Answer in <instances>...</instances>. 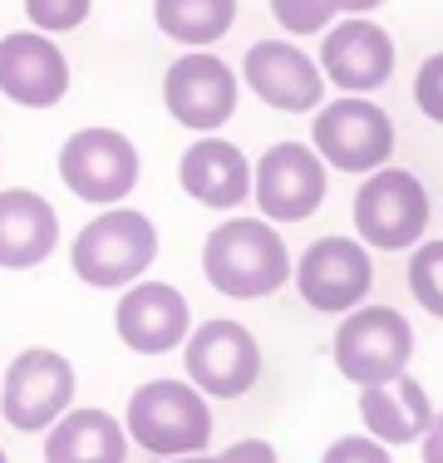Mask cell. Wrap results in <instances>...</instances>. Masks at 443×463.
I'll return each mask as SVG.
<instances>
[{
	"instance_id": "1",
	"label": "cell",
	"mask_w": 443,
	"mask_h": 463,
	"mask_svg": "<svg viewBox=\"0 0 443 463\" xmlns=\"http://www.w3.org/2000/svg\"><path fill=\"white\" fill-rule=\"evenodd\" d=\"M291 251L266 217H227L203 241V277L227 301H261L291 281Z\"/></svg>"
},
{
	"instance_id": "2",
	"label": "cell",
	"mask_w": 443,
	"mask_h": 463,
	"mask_svg": "<svg viewBox=\"0 0 443 463\" xmlns=\"http://www.w3.org/2000/svg\"><path fill=\"white\" fill-rule=\"evenodd\" d=\"M153 261H158V227L138 207L124 203L104 207L94 222H84L70 247L74 277L94 291H124V286L148 277Z\"/></svg>"
},
{
	"instance_id": "3",
	"label": "cell",
	"mask_w": 443,
	"mask_h": 463,
	"mask_svg": "<svg viewBox=\"0 0 443 463\" xmlns=\"http://www.w3.org/2000/svg\"><path fill=\"white\" fill-rule=\"evenodd\" d=\"M124 429L138 449L153 458H183V454H207L212 444V410L207 394L193 390L187 380H148L128 394Z\"/></svg>"
},
{
	"instance_id": "4",
	"label": "cell",
	"mask_w": 443,
	"mask_h": 463,
	"mask_svg": "<svg viewBox=\"0 0 443 463\" xmlns=\"http://www.w3.org/2000/svg\"><path fill=\"white\" fill-rule=\"evenodd\" d=\"M310 148L325 168L370 178L394 158V118L364 94H340L310 114Z\"/></svg>"
},
{
	"instance_id": "5",
	"label": "cell",
	"mask_w": 443,
	"mask_h": 463,
	"mask_svg": "<svg viewBox=\"0 0 443 463\" xmlns=\"http://www.w3.org/2000/svg\"><path fill=\"white\" fill-rule=\"evenodd\" d=\"M354 237L374 251H414L429 232V193L419 173L384 163L354 193Z\"/></svg>"
},
{
	"instance_id": "6",
	"label": "cell",
	"mask_w": 443,
	"mask_h": 463,
	"mask_svg": "<svg viewBox=\"0 0 443 463\" xmlns=\"http://www.w3.org/2000/svg\"><path fill=\"white\" fill-rule=\"evenodd\" d=\"M330 355H335V370L354 390L384 384L394 374H404L409 360H414V326L394 306H354L350 316H340Z\"/></svg>"
},
{
	"instance_id": "7",
	"label": "cell",
	"mask_w": 443,
	"mask_h": 463,
	"mask_svg": "<svg viewBox=\"0 0 443 463\" xmlns=\"http://www.w3.org/2000/svg\"><path fill=\"white\" fill-rule=\"evenodd\" d=\"M60 178L80 203L118 207L133 187H138L143 158H138V148H133L128 134H118V128H108V124H89L80 134L64 138Z\"/></svg>"
},
{
	"instance_id": "8",
	"label": "cell",
	"mask_w": 443,
	"mask_h": 463,
	"mask_svg": "<svg viewBox=\"0 0 443 463\" xmlns=\"http://www.w3.org/2000/svg\"><path fill=\"white\" fill-rule=\"evenodd\" d=\"M291 281L301 291V301L320 316H350L354 306H364L374 286V261L370 247L360 237H345V232H330V237H316L301 251V261L291 267Z\"/></svg>"
},
{
	"instance_id": "9",
	"label": "cell",
	"mask_w": 443,
	"mask_h": 463,
	"mask_svg": "<svg viewBox=\"0 0 443 463\" xmlns=\"http://www.w3.org/2000/svg\"><path fill=\"white\" fill-rule=\"evenodd\" d=\"M183 365H187V384L212 400H241L257 390L261 380V345L241 321H203L187 330L183 340Z\"/></svg>"
},
{
	"instance_id": "10",
	"label": "cell",
	"mask_w": 443,
	"mask_h": 463,
	"mask_svg": "<svg viewBox=\"0 0 443 463\" xmlns=\"http://www.w3.org/2000/svg\"><path fill=\"white\" fill-rule=\"evenodd\" d=\"M64 410H74V365L50 345H30L0 374V414L20 434L50 429Z\"/></svg>"
},
{
	"instance_id": "11",
	"label": "cell",
	"mask_w": 443,
	"mask_h": 463,
	"mask_svg": "<svg viewBox=\"0 0 443 463\" xmlns=\"http://www.w3.org/2000/svg\"><path fill=\"white\" fill-rule=\"evenodd\" d=\"M251 197H257L261 217L276 227L316 217L320 203H325V163H320V153L301 138L271 143L251 168Z\"/></svg>"
},
{
	"instance_id": "12",
	"label": "cell",
	"mask_w": 443,
	"mask_h": 463,
	"mask_svg": "<svg viewBox=\"0 0 443 463\" xmlns=\"http://www.w3.org/2000/svg\"><path fill=\"white\" fill-rule=\"evenodd\" d=\"M237 99H241L237 70L212 50L177 54L168 64V74H163V104H168V114L183 128H193V134H217V128L237 114Z\"/></svg>"
},
{
	"instance_id": "13",
	"label": "cell",
	"mask_w": 443,
	"mask_h": 463,
	"mask_svg": "<svg viewBox=\"0 0 443 463\" xmlns=\"http://www.w3.org/2000/svg\"><path fill=\"white\" fill-rule=\"evenodd\" d=\"M316 64L340 94H374L394 74V35L370 15H340L320 35Z\"/></svg>"
},
{
	"instance_id": "14",
	"label": "cell",
	"mask_w": 443,
	"mask_h": 463,
	"mask_svg": "<svg viewBox=\"0 0 443 463\" xmlns=\"http://www.w3.org/2000/svg\"><path fill=\"white\" fill-rule=\"evenodd\" d=\"M241 80L276 114H316L325 104V74L296 40H257L241 60Z\"/></svg>"
},
{
	"instance_id": "15",
	"label": "cell",
	"mask_w": 443,
	"mask_h": 463,
	"mask_svg": "<svg viewBox=\"0 0 443 463\" xmlns=\"http://www.w3.org/2000/svg\"><path fill=\"white\" fill-rule=\"evenodd\" d=\"M114 330L133 355H168V350H183L187 330H193V311H187V296L177 286L143 277L118 296Z\"/></svg>"
},
{
	"instance_id": "16",
	"label": "cell",
	"mask_w": 443,
	"mask_h": 463,
	"mask_svg": "<svg viewBox=\"0 0 443 463\" xmlns=\"http://www.w3.org/2000/svg\"><path fill=\"white\" fill-rule=\"evenodd\" d=\"M70 60L40 30L0 35V94L20 109H54L70 94Z\"/></svg>"
},
{
	"instance_id": "17",
	"label": "cell",
	"mask_w": 443,
	"mask_h": 463,
	"mask_svg": "<svg viewBox=\"0 0 443 463\" xmlns=\"http://www.w3.org/2000/svg\"><path fill=\"white\" fill-rule=\"evenodd\" d=\"M177 183L193 203L212 207V213H237L251 197V163L237 143L217 134H197L177 158Z\"/></svg>"
},
{
	"instance_id": "18",
	"label": "cell",
	"mask_w": 443,
	"mask_h": 463,
	"mask_svg": "<svg viewBox=\"0 0 443 463\" xmlns=\"http://www.w3.org/2000/svg\"><path fill=\"white\" fill-rule=\"evenodd\" d=\"M60 247V213L35 187H0V271H35Z\"/></svg>"
},
{
	"instance_id": "19",
	"label": "cell",
	"mask_w": 443,
	"mask_h": 463,
	"mask_svg": "<svg viewBox=\"0 0 443 463\" xmlns=\"http://www.w3.org/2000/svg\"><path fill=\"white\" fill-rule=\"evenodd\" d=\"M360 419L370 429V439H380L384 449H404L419 444L434 419V404H429V390L414 380V374H394L384 384H364L360 390Z\"/></svg>"
},
{
	"instance_id": "20",
	"label": "cell",
	"mask_w": 443,
	"mask_h": 463,
	"mask_svg": "<svg viewBox=\"0 0 443 463\" xmlns=\"http://www.w3.org/2000/svg\"><path fill=\"white\" fill-rule=\"evenodd\" d=\"M128 429L108 410H64L44 429V463H124Z\"/></svg>"
},
{
	"instance_id": "21",
	"label": "cell",
	"mask_w": 443,
	"mask_h": 463,
	"mask_svg": "<svg viewBox=\"0 0 443 463\" xmlns=\"http://www.w3.org/2000/svg\"><path fill=\"white\" fill-rule=\"evenodd\" d=\"M153 20L187 50H212L237 25V0H153Z\"/></svg>"
},
{
	"instance_id": "22",
	"label": "cell",
	"mask_w": 443,
	"mask_h": 463,
	"mask_svg": "<svg viewBox=\"0 0 443 463\" xmlns=\"http://www.w3.org/2000/svg\"><path fill=\"white\" fill-rule=\"evenodd\" d=\"M409 291L434 321H443V237L419 241L409 257Z\"/></svg>"
},
{
	"instance_id": "23",
	"label": "cell",
	"mask_w": 443,
	"mask_h": 463,
	"mask_svg": "<svg viewBox=\"0 0 443 463\" xmlns=\"http://www.w3.org/2000/svg\"><path fill=\"white\" fill-rule=\"evenodd\" d=\"M271 15L286 35H325L340 20L330 0H271Z\"/></svg>"
},
{
	"instance_id": "24",
	"label": "cell",
	"mask_w": 443,
	"mask_h": 463,
	"mask_svg": "<svg viewBox=\"0 0 443 463\" xmlns=\"http://www.w3.org/2000/svg\"><path fill=\"white\" fill-rule=\"evenodd\" d=\"M94 10V0H25V20L40 35H64V30H80Z\"/></svg>"
},
{
	"instance_id": "25",
	"label": "cell",
	"mask_w": 443,
	"mask_h": 463,
	"mask_svg": "<svg viewBox=\"0 0 443 463\" xmlns=\"http://www.w3.org/2000/svg\"><path fill=\"white\" fill-rule=\"evenodd\" d=\"M414 104L429 124H443V50L429 54L414 74Z\"/></svg>"
},
{
	"instance_id": "26",
	"label": "cell",
	"mask_w": 443,
	"mask_h": 463,
	"mask_svg": "<svg viewBox=\"0 0 443 463\" xmlns=\"http://www.w3.org/2000/svg\"><path fill=\"white\" fill-rule=\"evenodd\" d=\"M320 463H394V454L370 434H340L335 444L320 454Z\"/></svg>"
},
{
	"instance_id": "27",
	"label": "cell",
	"mask_w": 443,
	"mask_h": 463,
	"mask_svg": "<svg viewBox=\"0 0 443 463\" xmlns=\"http://www.w3.org/2000/svg\"><path fill=\"white\" fill-rule=\"evenodd\" d=\"M217 458L222 463H276V449L266 444V439H237V444H227Z\"/></svg>"
},
{
	"instance_id": "28",
	"label": "cell",
	"mask_w": 443,
	"mask_h": 463,
	"mask_svg": "<svg viewBox=\"0 0 443 463\" xmlns=\"http://www.w3.org/2000/svg\"><path fill=\"white\" fill-rule=\"evenodd\" d=\"M419 454H424V463H443V410L429 419L424 439H419Z\"/></svg>"
},
{
	"instance_id": "29",
	"label": "cell",
	"mask_w": 443,
	"mask_h": 463,
	"mask_svg": "<svg viewBox=\"0 0 443 463\" xmlns=\"http://www.w3.org/2000/svg\"><path fill=\"white\" fill-rule=\"evenodd\" d=\"M335 5V15H370V10H380L384 0H330Z\"/></svg>"
},
{
	"instance_id": "30",
	"label": "cell",
	"mask_w": 443,
	"mask_h": 463,
	"mask_svg": "<svg viewBox=\"0 0 443 463\" xmlns=\"http://www.w3.org/2000/svg\"><path fill=\"white\" fill-rule=\"evenodd\" d=\"M168 463H222L217 454H183V458H168Z\"/></svg>"
},
{
	"instance_id": "31",
	"label": "cell",
	"mask_w": 443,
	"mask_h": 463,
	"mask_svg": "<svg viewBox=\"0 0 443 463\" xmlns=\"http://www.w3.org/2000/svg\"><path fill=\"white\" fill-rule=\"evenodd\" d=\"M0 463H10V454H5V449H0Z\"/></svg>"
}]
</instances>
